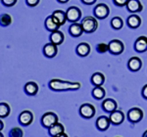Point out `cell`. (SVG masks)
Segmentation results:
<instances>
[{"label":"cell","mask_w":147,"mask_h":137,"mask_svg":"<svg viewBox=\"0 0 147 137\" xmlns=\"http://www.w3.org/2000/svg\"><path fill=\"white\" fill-rule=\"evenodd\" d=\"M24 90H25L26 94H28V95L34 96L38 92V85L34 81H28L24 86Z\"/></svg>","instance_id":"cell-13"},{"label":"cell","mask_w":147,"mask_h":137,"mask_svg":"<svg viewBox=\"0 0 147 137\" xmlns=\"http://www.w3.org/2000/svg\"><path fill=\"white\" fill-rule=\"evenodd\" d=\"M118 137H119V136H118Z\"/></svg>","instance_id":"cell-42"},{"label":"cell","mask_w":147,"mask_h":137,"mask_svg":"<svg viewBox=\"0 0 147 137\" xmlns=\"http://www.w3.org/2000/svg\"><path fill=\"white\" fill-rule=\"evenodd\" d=\"M50 42L55 45H61L64 42V34L61 30H55L52 32L50 34Z\"/></svg>","instance_id":"cell-16"},{"label":"cell","mask_w":147,"mask_h":137,"mask_svg":"<svg viewBox=\"0 0 147 137\" xmlns=\"http://www.w3.org/2000/svg\"><path fill=\"white\" fill-rule=\"evenodd\" d=\"M82 27L84 32H86V34H92L98 28V23H97V20L95 18L88 16V17H85L82 19Z\"/></svg>","instance_id":"cell-2"},{"label":"cell","mask_w":147,"mask_h":137,"mask_svg":"<svg viewBox=\"0 0 147 137\" xmlns=\"http://www.w3.org/2000/svg\"><path fill=\"white\" fill-rule=\"evenodd\" d=\"M110 119L107 117H105V116H101V117H99L98 119L96 120V126L97 128L99 129V130H107L109 128V126H110Z\"/></svg>","instance_id":"cell-15"},{"label":"cell","mask_w":147,"mask_h":137,"mask_svg":"<svg viewBox=\"0 0 147 137\" xmlns=\"http://www.w3.org/2000/svg\"><path fill=\"white\" fill-rule=\"evenodd\" d=\"M52 17L55 20V22L58 24L59 26H63L65 25V23L67 22V16H66V13L62 10H56L53 12L52 14Z\"/></svg>","instance_id":"cell-18"},{"label":"cell","mask_w":147,"mask_h":137,"mask_svg":"<svg viewBox=\"0 0 147 137\" xmlns=\"http://www.w3.org/2000/svg\"><path fill=\"white\" fill-rule=\"evenodd\" d=\"M82 2H84V4H86V5H92V4H94L96 2V0H82Z\"/></svg>","instance_id":"cell-36"},{"label":"cell","mask_w":147,"mask_h":137,"mask_svg":"<svg viewBox=\"0 0 147 137\" xmlns=\"http://www.w3.org/2000/svg\"><path fill=\"white\" fill-rule=\"evenodd\" d=\"M127 9L131 13H137V12H140L143 9L141 2L139 0H129L127 3Z\"/></svg>","instance_id":"cell-12"},{"label":"cell","mask_w":147,"mask_h":137,"mask_svg":"<svg viewBox=\"0 0 147 137\" xmlns=\"http://www.w3.org/2000/svg\"><path fill=\"white\" fill-rule=\"evenodd\" d=\"M18 120H19V122H20L21 126H28L32 124V122H34V115H32V113L30 112V111L25 110L20 113Z\"/></svg>","instance_id":"cell-7"},{"label":"cell","mask_w":147,"mask_h":137,"mask_svg":"<svg viewBox=\"0 0 147 137\" xmlns=\"http://www.w3.org/2000/svg\"><path fill=\"white\" fill-rule=\"evenodd\" d=\"M110 13L109 7L104 3H100L95 6L94 8V15L98 19H105Z\"/></svg>","instance_id":"cell-9"},{"label":"cell","mask_w":147,"mask_h":137,"mask_svg":"<svg viewBox=\"0 0 147 137\" xmlns=\"http://www.w3.org/2000/svg\"><path fill=\"white\" fill-rule=\"evenodd\" d=\"M111 26L115 30H121L123 28V26H124V22L120 17H114L111 20Z\"/></svg>","instance_id":"cell-29"},{"label":"cell","mask_w":147,"mask_h":137,"mask_svg":"<svg viewBox=\"0 0 147 137\" xmlns=\"http://www.w3.org/2000/svg\"><path fill=\"white\" fill-rule=\"evenodd\" d=\"M57 53H58V47L55 44L49 42L43 46V54L45 57L54 58L57 55Z\"/></svg>","instance_id":"cell-11"},{"label":"cell","mask_w":147,"mask_h":137,"mask_svg":"<svg viewBox=\"0 0 147 137\" xmlns=\"http://www.w3.org/2000/svg\"><path fill=\"white\" fill-rule=\"evenodd\" d=\"M58 2H60V3H67L69 2V0H57Z\"/></svg>","instance_id":"cell-39"},{"label":"cell","mask_w":147,"mask_h":137,"mask_svg":"<svg viewBox=\"0 0 147 137\" xmlns=\"http://www.w3.org/2000/svg\"><path fill=\"white\" fill-rule=\"evenodd\" d=\"M12 24V17L9 14H2L0 16V26L2 27H8Z\"/></svg>","instance_id":"cell-28"},{"label":"cell","mask_w":147,"mask_h":137,"mask_svg":"<svg viewBox=\"0 0 147 137\" xmlns=\"http://www.w3.org/2000/svg\"><path fill=\"white\" fill-rule=\"evenodd\" d=\"M142 62L138 57H131L127 62V67L132 72H137L141 68Z\"/></svg>","instance_id":"cell-22"},{"label":"cell","mask_w":147,"mask_h":137,"mask_svg":"<svg viewBox=\"0 0 147 137\" xmlns=\"http://www.w3.org/2000/svg\"><path fill=\"white\" fill-rule=\"evenodd\" d=\"M142 137H147V130L144 131V133H143V135H142Z\"/></svg>","instance_id":"cell-40"},{"label":"cell","mask_w":147,"mask_h":137,"mask_svg":"<svg viewBox=\"0 0 147 137\" xmlns=\"http://www.w3.org/2000/svg\"><path fill=\"white\" fill-rule=\"evenodd\" d=\"M127 119H129V122H134V124L139 122L143 119V112H142V110L139 108L130 109L129 111V113H127Z\"/></svg>","instance_id":"cell-8"},{"label":"cell","mask_w":147,"mask_h":137,"mask_svg":"<svg viewBox=\"0 0 147 137\" xmlns=\"http://www.w3.org/2000/svg\"><path fill=\"white\" fill-rule=\"evenodd\" d=\"M76 52L80 57H86L90 53V45L88 43H86V42L80 43L76 48Z\"/></svg>","instance_id":"cell-14"},{"label":"cell","mask_w":147,"mask_h":137,"mask_svg":"<svg viewBox=\"0 0 147 137\" xmlns=\"http://www.w3.org/2000/svg\"><path fill=\"white\" fill-rule=\"evenodd\" d=\"M44 26H45L46 30H48V32H55V30H58L59 28H60V26L58 25L55 20L53 19V17L51 16H48L46 19H45V22H44Z\"/></svg>","instance_id":"cell-23"},{"label":"cell","mask_w":147,"mask_h":137,"mask_svg":"<svg viewBox=\"0 0 147 137\" xmlns=\"http://www.w3.org/2000/svg\"><path fill=\"white\" fill-rule=\"evenodd\" d=\"M90 81L94 86H102L105 82V77L101 73H95L91 75Z\"/></svg>","instance_id":"cell-24"},{"label":"cell","mask_w":147,"mask_h":137,"mask_svg":"<svg viewBox=\"0 0 147 137\" xmlns=\"http://www.w3.org/2000/svg\"><path fill=\"white\" fill-rule=\"evenodd\" d=\"M82 87L80 82H71L59 79H53L49 81V88L54 91H70L78 90Z\"/></svg>","instance_id":"cell-1"},{"label":"cell","mask_w":147,"mask_h":137,"mask_svg":"<svg viewBox=\"0 0 147 137\" xmlns=\"http://www.w3.org/2000/svg\"><path fill=\"white\" fill-rule=\"evenodd\" d=\"M141 25V19L137 15H131L127 18V26L131 29H137Z\"/></svg>","instance_id":"cell-25"},{"label":"cell","mask_w":147,"mask_h":137,"mask_svg":"<svg viewBox=\"0 0 147 137\" xmlns=\"http://www.w3.org/2000/svg\"><path fill=\"white\" fill-rule=\"evenodd\" d=\"M11 113V108L9 104L5 102L0 103V119H6Z\"/></svg>","instance_id":"cell-26"},{"label":"cell","mask_w":147,"mask_h":137,"mask_svg":"<svg viewBox=\"0 0 147 137\" xmlns=\"http://www.w3.org/2000/svg\"><path fill=\"white\" fill-rule=\"evenodd\" d=\"M4 128V122H2V120L0 119V131H2Z\"/></svg>","instance_id":"cell-37"},{"label":"cell","mask_w":147,"mask_h":137,"mask_svg":"<svg viewBox=\"0 0 147 137\" xmlns=\"http://www.w3.org/2000/svg\"><path fill=\"white\" fill-rule=\"evenodd\" d=\"M105 94H106L105 89L101 86H95L93 89H92V96H93L95 99H97V100L103 99L105 97Z\"/></svg>","instance_id":"cell-27"},{"label":"cell","mask_w":147,"mask_h":137,"mask_svg":"<svg viewBox=\"0 0 147 137\" xmlns=\"http://www.w3.org/2000/svg\"><path fill=\"white\" fill-rule=\"evenodd\" d=\"M117 102L113 99H106L102 102V108L105 112H108V113H112L114 111L117 110Z\"/></svg>","instance_id":"cell-19"},{"label":"cell","mask_w":147,"mask_h":137,"mask_svg":"<svg viewBox=\"0 0 147 137\" xmlns=\"http://www.w3.org/2000/svg\"><path fill=\"white\" fill-rule=\"evenodd\" d=\"M96 50H97L98 53H101V54L106 53L107 51H109V45H108V44L103 43V42H102V43L97 44Z\"/></svg>","instance_id":"cell-31"},{"label":"cell","mask_w":147,"mask_h":137,"mask_svg":"<svg viewBox=\"0 0 147 137\" xmlns=\"http://www.w3.org/2000/svg\"><path fill=\"white\" fill-rule=\"evenodd\" d=\"M69 32L70 34L74 37H79L82 34L84 30H82V24H78V23H73L72 25L69 28Z\"/></svg>","instance_id":"cell-20"},{"label":"cell","mask_w":147,"mask_h":137,"mask_svg":"<svg viewBox=\"0 0 147 137\" xmlns=\"http://www.w3.org/2000/svg\"><path fill=\"white\" fill-rule=\"evenodd\" d=\"M80 115L84 119H91L95 115V108L91 104H82L80 107Z\"/></svg>","instance_id":"cell-6"},{"label":"cell","mask_w":147,"mask_h":137,"mask_svg":"<svg viewBox=\"0 0 147 137\" xmlns=\"http://www.w3.org/2000/svg\"><path fill=\"white\" fill-rule=\"evenodd\" d=\"M142 96H143V98L147 99V84H145L142 88Z\"/></svg>","instance_id":"cell-35"},{"label":"cell","mask_w":147,"mask_h":137,"mask_svg":"<svg viewBox=\"0 0 147 137\" xmlns=\"http://www.w3.org/2000/svg\"><path fill=\"white\" fill-rule=\"evenodd\" d=\"M109 52L113 55H120L124 52L125 46L121 40L119 39H113L109 42Z\"/></svg>","instance_id":"cell-5"},{"label":"cell","mask_w":147,"mask_h":137,"mask_svg":"<svg viewBox=\"0 0 147 137\" xmlns=\"http://www.w3.org/2000/svg\"><path fill=\"white\" fill-rule=\"evenodd\" d=\"M58 122V116L53 112H47L41 117V124L45 128H50Z\"/></svg>","instance_id":"cell-3"},{"label":"cell","mask_w":147,"mask_h":137,"mask_svg":"<svg viewBox=\"0 0 147 137\" xmlns=\"http://www.w3.org/2000/svg\"><path fill=\"white\" fill-rule=\"evenodd\" d=\"M109 119H110L111 124H115V126H119V124H123V122H124L125 115L122 111L116 110V111H114V112L110 113V117H109Z\"/></svg>","instance_id":"cell-10"},{"label":"cell","mask_w":147,"mask_h":137,"mask_svg":"<svg viewBox=\"0 0 147 137\" xmlns=\"http://www.w3.org/2000/svg\"><path fill=\"white\" fill-rule=\"evenodd\" d=\"M40 0H26V3H27L28 6L30 7H35L38 5Z\"/></svg>","instance_id":"cell-33"},{"label":"cell","mask_w":147,"mask_h":137,"mask_svg":"<svg viewBox=\"0 0 147 137\" xmlns=\"http://www.w3.org/2000/svg\"><path fill=\"white\" fill-rule=\"evenodd\" d=\"M2 4L6 7H12L17 3V0H1Z\"/></svg>","instance_id":"cell-32"},{"label":"cell","mask_w":147,"mask_h":137,"mask_svg":"<svg viewBox=\"0 0 147 137\" xmlns=\"http://www.w3.org/2000/svg\"><path fill=\"white\" fill-rule=\"evenodd\" d=\"M55 137H69V136L65 133V132H64V133L60 134V135H58V136H55Z\"/></svg>","instance_id":"cell-38"},{"label":"cell","mask_w":147,"mask_h":137,"mask_svg":"<svg viewBox=\"0 0 147 137\" xmlns=\"http://www.w3.org/2000/svg\"><path fill=\"white\" fill-rule=\"evenodd\" d=\"M48 132L50 136L55 137V136H58V135H60V134L64 133V132H65V127H64L62 124L57 122L54 126H52L50 128H48Z\"/></svg>","instance_id":"cell-21"},{"label":"cell","mask_w":147,"mask_h":137,"mask_svg":"<svg viewBox=\"0 0 147 137\" xmlns=\"http://www.w3.org/2000/svg\"><path fill=\"white\" fill-rule=\"evenodd\" d=\"M134 49L136 51L142 53L147 50V37L146 36H139L136 39V43H134Z\"/></svg>","instance_id":"cell-17"},{"label":"cell","mask_w":147,"mask_h":137,"mask_svg":"<svg viewBox=\"0 0 147 137\" xmlns=\"http://www.w3.org/2000/svg\"><path fill=\"white\" fill-rule=\"evenodd\" d=\"M0 137H4V135H3V133H2L1 131H0Z\"/></svg>","instance_id":"cell-41"},{"label":"cell","mask_w":147,"mask_h":137,"mask_svg":"<svg viewBox=\"0 0 147 137\" xmlns=\"http://www.w3.org/2000/svg\"><path fill=\"white\" fill-rule=\"evenodd\" d=\"M113 1L117 6L122 7V6L127 5V1H129V0H113Z\"/></svg>","instance_id":"cell-34"},{"label":"cell","mask_w":147,"mask_h":137,"mask_svg":"<svg viewBox=\"0 0 147 137\" xmlns=\"http://www.w3.org/2000/svg\"><path fill=\"white\" fill-rule=\"evenodd\" d=\"M66 16H67V21L71 23H77L78 21L80 20L82 17V11L80 8L76 6H72L67 9L66 12Z\"/></svg>","instance_id":"cell-4"},{"label":"cell","mask_w":147,"mask_h":137,"mask_svg":"<svg viewBox=\"0 0 147 137\" xmlns=\"http://www.w3.org/2000/svg\"><path fill=\"white\" fill-rule=\"evenodd\" d=\"M24 131L21 127L15 126L9 131V137H23Z\"/></svg>","instance_id":"cell-30"}]
</instances>
